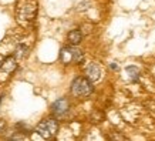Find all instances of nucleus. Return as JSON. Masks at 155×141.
<instances>
[{
    "label": "nucleus",
    "instance_id": "20e7f679",
    "mask_svg": "<svg viewBox=\"0 0 155 141\" xmlns=\"http://www.w3.org/2000/svg\"><path fill=\"white\" fill-rule=\"evenodd\" d=\"M60 61L64 64L74 63V47H63L60 50Z\"/></svg>",
    "mask_w": 155,
    "mask_h": 141
},
{
    "label": "nucleus",
    "instance_id": "7ed1b4c3",
    "mask_svg": "<svg viewBox=\"0 0 155 141\" xmlns=\"http://www.w3.org/2000/svg\"><path fill=\"white\" fill-rule=\"evenodd\" d=\"M85 74H87V79L95 83V81H98L101 79V70H100L98 64H95V63H91L88 67H87V70H85Z\"/></svg>",
    "mask_w": 155,
    "mask_h": 141
},
{
    "label": "nucleus",
    "instance_id": "0eeeda50",
    "mask_svg": "<svg viewBox=\"0 0 155 141\" xmlns=\"http://www.w3.org/2000/svg\"><path fill=\"white\" fill-rule=\"evenodd\" d=\"M36 131H37L43 138H50V137H51V134H50V131H48V128H47V124H46V120H43V121L38 123Z\"/></svg>",
    "mask_w": 155,
    "mask_h": 141
},
{
    "label": "nucleus",
    "instance_id": "4468645a",
    "mask_svg": "<svg viewBox=\"0 0 155 141\" xmlns=\"http://www.w3.org/2000/svg\"><path fill=\"white\" fill-rule=\"evenodd\" d=\"M3 128H5V121H3V120H0V131H2Z\"/></svg>",
    "mask_w": 155,
    "mask_h": 141
},
{
    "label": "nucleus",
    "instance_id": "9d476101",
    "mask_svg": "<svg viewBox=\"0 0 155 141\" xmlns=\"http://www.w3.org/2000/svg\"><path fill=\"white\" fill-rule=\"evenodd\" d=\"M26 53H27V47L24 46V44H19V46L16 47V53H14V57H17V59H21V57L26 56Z\"/></svg>",
    "mask_w": 155,
    "mask_h": 141
},
{
    "label": "nucleus",
    "instance_id": "9b49d317",
    "mask_svg": "<svg viewBox=\"0 0 155 141\" xmlns=\"http://www.w3.org/2000/svg\"><path fill=\"white\" fill-rule=\"evenodd\" d=\"M83 60H84V53H83V50L74 47V63L75 64H80Z\"/></svg>",
    "mask_w": 155,
    "mask_h": 141
},
{
    "label": "nucleus",
    "instance_id": "423d86ee",
    "mask_svg": "<svg viewBox=\"0 0 155 141\" xmlns=\"http://www.w3.org/2000/svg\"><path fill=\"white\" fill-rule=\"evenodd\" d=\"M17 67V63H16V59L13 56L12 57H7L3 63H2V70L6 71V73H12V71L16 70Z\"/></svg>",
    "mask_w": 155,
    "mask_h": 141
},
{
    "label": "nucleus",
    "instance_id": "f03ea898",
    "mask_svg": "<svg viewBox=\"0 0 155 141\" xmlns=\"http://www.w3.org/2000/svg\"><path fill=\"white\" fill-rule=\"evenodd\" d=\"M68 108H70V104H68V100L67 99H58L51 104L53 114H54V116H58V117L64 116V114L68 111Z\"/></svg>",
    "mask_w": 155,
    "mask_h": 141
},
{
    "label": "nucleus",
    "instance_id": "6e6552de",
    "mask_svg": "<svg viewBox=\"0 0 155 141\" xmlns=\"http://www.w3.org/2000/svg\"><path fill=\"white\" fill-rule=\"evenodd\" d=\"M46 124H47V128H48V131H50V134H51V137L56 136L57 131H58V121H57L56 118H47Z\"/></svg>",
    "mask_w": 155,
    "mask_h": 141
},
{
    "label": "nucleus",
    "instance_id": "f257e3e1",
    "mask_svg": "<svg viewBox=\"0 0 155 141\" xmlns=\"http://www.w3.org/2000/svg\"><path fill=\"white\" fill-rule=\"evenodd\" d=\"M93 90H94L93 81L87 77H77L71 83V93L75 97H88L93 93Z\"/></svg>",
    "mask_w": 155,
    "mask_h": 141
},
{
    "label": "nucleus",
    "instance_id": "39448f33",
    "mask_svg": "<svg viewBox=\"0 0 155 141\" xmlns=\"http://www.w3.org/2000/svg\"><path fill=\"white\" fill-rule=\"evenodd\" d=\"M67 39H68L71 46H78L81 43V40H83V33L80 30H71L68 33V36H67Z\"/></svg>",
    "mask_w": 155,
    "mask_h": 141
},
{
    "label": "nucleus",
    "instance_id": "2eb2a0df",
    "mask_svg": "<svg viewBox=\"0 0 155 141\" xmlns=\"http://www.w3.org/2000/svg\"><path fill=\"white\" fill-rule=\"evenodd\" d=\"M0 69H2V63H0Z\"/></svg>",
    "mask_w": 155,
    "mask_h": 141
},
{
    "label": "nucleus",
    "instance_id": "1a4fd4ad",
    "mask_svg": "<svg viewBox=\"0 0 155 141\" xmlns=\"http://www.w3.org/2000/svg\"><path fill=\"white\" fill-rule=\"evenodd\" d=\"M125 73L128 74V77L131 79L132 81H137L138 77H140V69L135 66H128L125 67Z\"/></svg>",
    "mask_w": 155,
    "mask_h": 141
},
{
    "label": "nucleus",
    "instance_id": "f8f14e48",
    "mask_svg": "<svg viewBox=\"0 0 155 141\" xmlns=\"http://www.w3.org/2000/svg\"><path fill=\"white\" fill-rule=\"evenodd\" d=\"M110 67H111L113 70H118V69H120V67H118V64H115V63H111V64H110Z\"/></svg>",
    "mask_w": 155,
    "mask_h": 141
},
{
    "label": "nucleus",
    "instance_id": "ddd939ff",
    "mask_svg": "<svg viewBox=\"0 0 155 141\" xmlns=\"http://www.w3.org/2000/svg\"><path fill=\"white\" fill-rule=\"evenodd\" d=\"M24 136H13L12 137V140H23Z\"/></svg>",
    "mask_w": 155,
    "mask_h": 141
}]
</instances>
